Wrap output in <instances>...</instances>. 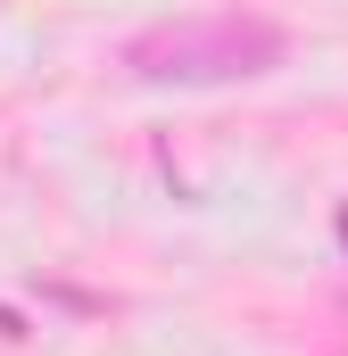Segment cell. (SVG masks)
Segmentation results:
<instances>
[{"mask_svg": "<svg viewBox=\"0 0 348 356\" xmlns=\"http://www.w3.org/2000/svg\"><path fill=\"white\" fill-rule=\"evenodd\" d=\"M282 25L274 17H191V25H158L125 50L133 75L150 83H232V75H265L282 67Z\"/></svg>", "mask_w": 348, "mask_h": 356, "instance_id": "obj_1", "label": "cell"}, {"mask_svg": "<svg viewBox=\"0 0 348 356\" xmlns=\"http://www.w3.org/2000/svg\"><path fill=\"white\" fill-rule=\"evenodd\" d=\"M340 241H348V216H340Z\"/></svg>", "mask_w": 348, "mask_h": 356, "instance_id": "obj_2", "label": "cell"}]
</instances>
